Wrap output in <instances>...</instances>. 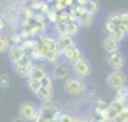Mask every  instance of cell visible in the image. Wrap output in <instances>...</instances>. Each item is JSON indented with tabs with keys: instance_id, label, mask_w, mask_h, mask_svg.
<instances>
[{
	"instance_id": "cell-1",
	"label": "cell",
	"mask_w": 128,
	"mask_h": 122,
	"mask_svg": "<svg viewBox=\"0 0 128 122\" xmlns=\"http://www.w3.org/2000/svg\"><path fill=\"white\" fill-rule=\"evenodd\" d=\"M63 88L71 97H84V94L87 92V82L86 80L70 75L63 81Z\"/></svg>"
},
{
	"instance_id": "cell-2",
	"label": "cell",
	"mask_w": 128,
	"mask_h": 122,
	"mask_svg": "<svg viewBox=\"0 0 128 122\" xmlns=\"http://www.w3.org/2000/svg\"><path fill=\"white\" fill-rule=\"evenodd\" d=\"M33 64H34V61L30 58V55L24 54L22 58H18L17 61H13V63H12V70H13V72H16L17 77L26 80V78L30 75Z\"/></svg>"
},
{
	"instance_id": "cell-3",
	"label": "cell",
	"mask_w": 128,
	"mask_h": 122,
	"mask_svg": "<svg viewBox=\"0 0 128 122\" xmlns=\"http://www.w3.org/2000/svg\"><path fill=\"white\" fill-rule=\"evenodd\" d=\"M91 72H92L91 63L86 57H82L81 60L71 64V75H74V77H78L81 80H87L91 75Z\"/></svg>"
},
{
	"instance_id": "cell-4",
	"label": "cell",
	"mask_w": 128,
	"mask_h": 122,
	"mask_svg": "<svg viewBox=\"0 0 128 122\" xmlns=\"http://www.w3.org/2000/svg\"><path fill=\"white\" fill-rule=\"evenodd\" d=\"M48 72L54 81H64L66 78H68L71 75V65L64 60H60L56 65H53L51 71Z\"/></svg>"
},
{
	"instance_id": "cell-5",
	"label": "cell",
	"mask_w": 128,
	"mask_h": 122,
	"mask_svg": "<svg viewBox=\"0 0 128 122\" xmlns=\"http://www.w3.org/2000/svg\"><path fill=\"white\" fill-rule=\"evenodd\" d=\"M105 84L110 87L111 90H118L121 87L127 85V74L122 70L118 71H111L107 77H105Z\"/></svg>"
},
{
	"instance_id": "cell-6",
	"label": "cell",
	"mask_w": 128,
	"mask_h": 122,
	"mask_svg": "<svg viewBox=\"0 0 128 122\" xmlns=\"http://www.w3.org/2000/svg\"><path fill=\"white\" fill-rule=\"evenodd\" d=\"M36 114H37V105L32 101L22 102L17 109V117L22 118L26 122H33V119L36 118Z\"/></svg>"
},
{
	"instance_id": "cell-7",
	"label": "cell",
	"mask_w": 128,
	"mask_h": 122,
	"mask_svg": "<svg viewBox=\"0 0 128 122\" xmlns=\"http://www.w3.org/2000/svg\"><path fill=\"white\" fill-rule=\"evenodd\" d=\"M105 61H107V65L111 68V71H118V70H122L125 65V55L120 50L111 51V53H107Z\"/></svg>"
},
{
	"instance_id": "cell-8",
	"label": "cell",
	"mask_w": 128,
	"mask_h": 122,
	"mask_svg": "<svg viewBox=\"0 0 128 122\" xmlns=\"http://www.w3.org/2000/svg\"><path fill=\"white\" fill-rule=\"evenodd\" d=\"M82 57H84V53H82V50L78 47L77 44H76V45H71V47H67V48L64 50L63 55H61V60L67 61V63L71 65V64H74L76 61L81 60Z\"/></svg>"
},
{
	"instance_id": "cell-9",
	"label": "cell",
	"mask_w": 128,
	"mask_h": 122,
	"mask_svg": "<svg viewBox=\"0 0 128 122\" xmlns=\"http://www.w3.org/2000/svg\"><path fill=\"white\" fill-rule=\"evenodd\" d=\"M47 72H48V68H47L46 63H34L32 67V71H30V75L28 77L33 78V80H40L41 77H44Z\"/></svg>"
},
{
	"instance_id": "cell-10",
	"label": "cell",
	"mask_w": 128,
	"mask_h": 122,
	"mask_svg": "<svg viewBox=\"0 0 128 122\" xmlns=\"http://www.w3.org/2000/svg\"><path fill=\"white\" fill-rule=\"evenodd\" d=\"M120 23H121V20H120L118 11L111 13L110 16L107 17L105 23H104V30H105V33H107V34H111V33H112L115 28H117V26H118Z\"/></svg>"
},
{
	"instance_id": "cell-11",
	"label": "cell",
	"mask_w": 128,
	"mask_h": 122,
	"mask_svg": "<svg viewBox=\"0 0 128 122\" xmlns=\"http://www.w3.org/2000/svg\"><path fill=\"white\" fill-rule=\"evenodd\" d=\"M37 100L40 102H51L54 100V90L53 88H44V87H40V90L37 91L36 94Z\"/></svg>"
},
{
	"instance_id": "cell-12",
	"label": "cell",
	"mask_w": 128,
	"mask_h": 122,
	"mask_svg": "<svg viewBox=\"0 0 128 122\" xmlns=\"http://www.w3.org/2000/svg\"><path fill=\"white\" fill-rule=\"evenodd\" d=\"M102 47H104L105 53H111V51H117L121 48V43L117 41L114 37H111L110 34H107L102 40Z\"/></svg>"
},
{
	"instance_id": "cell-13",
	"label": "cell",
	"mask_w": 128,
	"mask_h": 122,
	"mask_svg": "<svg viewBox=\"0 0 128 122\" xmlns=\"http://www.w3.org/2000/svg\"><path fill=\"white\" fill-rule=\"evenodd\" d=\"M37 45H38V40H37V37H32V38H24L22 43H20V47H22V50L24 51V54L26 55H30L33 51L37 48Z\"/></svg>"
},
{
	"instance_id": "cell-14",
	"label": "cell",
	"mask_w": 128,
	"mask_h": 122,
	"mask_svg": "<svg viewBox=\"0 0 128 122\" xmlns=\"http://www.w3.org/2000/svg\"><path fill=\"white\" fill-rule=\"evenodd\" d=\"M110 36L114 37L117 41L121 43L125 37H128V23H120L118 26H117V28L111 33Z\"/></svg>"
},
{
	"instance_id": "cell-15",
	"label": "cell",
	"mask_w": 128,
	"mask_h": 122,
	"mask_svg": "<svg viewBox=\"0 0 128 122\" xmlns=\"http://www.w3.org/2000/svg\"><path fill=\"white\" fill-rule=\"evenodd\" d=\"M57 43L66 50L67 47H71V45L77 44V38L74 36H71V34H68V33H63V34H60L57 37Z\"/></svg>"
},
{
	"instance_id": "cell-16",
	"label": "cell",
	"mask_w": 128,
	"mask_h": 122,
	"mask_svg": "<svg viewBox=\"0 0 128 122\" xmlns=\"http://www.w3.org/2000/svg\"><path fill=\"white\" fill-rule=\"evenodd\" d=\"M125 107H127V105H122L121 102H118V101H115V100L110 101V102H108V107H107V111H108V119L112 121L115 115H117L118 112H121Z\"/></svg>"
},
{
	"instance_id": "cell-17",
	"label": "cell",
	"mask_w": 128,
	"mask_h": 122,
	"mask_svg": "<svg viewBox=\"0 0 128 122\" xmlns=\"http://www.w3.org/2000/svg\"><path fill=\"white\" fill-rule=\"evenodd\" d=\"M60 60H61V57H60V54L57 53L56 50H47L43 53V61L47 64V65H56V64L58 63Z\"/></svg>"
},
{
	"instance_id": "cell-18",
	"label": "cell",
	"mask_w": 128,
	"mask_h": 122,
	"mask_svg": "<svg viewBox=\"0 0 128 122\" xmlns=\"http://www.w3.org/2000/svg\"><path fill=\"white\" fill-rule=\"evenodd\" d=\"M77 23L78 26L81 28H87V27H91L92 23H94V16H92L91 13H84L81 14V16H78L77 17Z\"/></svg>"
},
{
	"instance_id": "cell-19",
	"label": "cell",
	"mask_w": 128,
	"mask_h": 122,
	"mask_svg": "<svg viewBox=\"0 0 128 122\" xmlns=\"http://www.w3.org/2000/svg\"><path fill=\"white\" fill-rule=\"evenodd\" d=\"M114 100L121 102L122 105L128 104V85H124V87H121V88H118V90H115Z\"/></svg>"
},
{
	"instance_id": "cell-20",
	"label": "cell",
	"mask_w": 128,
	"mask_h": 122,
	"mask_svg": "<svg viewBox=\"0 0 128 122\" xmlns=\"http://www.w3.org/2000/svg\"><path fill=\"white\" fill-rule=\"evenodd\" d=\"M7 55H9V60L13 63V61H17L18 58H22L24 55V51L22 50L20 45H14V47H9L7 50Z\"/></svg>"
},
{
	"instance_id": "cell-21",
	"label": "cell",
	"mask_w": 128,
	"mask_h": 122,
	"mask_svg": "<svg viewBox=\"0 0 128 122\" xmlns=\"http://www.w3.org/2000/svg\"><path fill=\"white\" fill-rule=\"evenodd\" d=\"M6 38H7V44L9 47H14V45H20V43L23 41V38L20 37L17 31H10L9 34H6Z\"/></svg>"
},
{
	"instance_id": "cell-22",
	"label": "cell",
	"mask_w": 128,
	"mask_h": 122,
	"mask_svg": "<svg viewBox=\"0 0 128 122\" xmlns=\"http://www.w3.org/2000/svg\"><path fill=\"white\" fill-rule=\"evenodd\" d=\"M86 7H87L88 13H91L92 16H96V14L100 13L101 3H100V0H87V4H86Z\"/></svg>"
},
{
	"instance_id": "cell-23",
	"label": "cell",
	"mask_w": 128,
	"mask_h": 122,
	"mask_svg": "<svg viewBox=\"0 0 128 122\" xmlns=\"http://www.w3.org/2000/svg\"><path fill=\"white\" fill-rule=\"evenodd\" d=\"M80 30H81V27L78 26L77 21H68L66 24V33H68V34H71L74 37H77L80 34Z\"/></svg>"
},
{
	"instance_id": "cell-24",
	"label": "cell",
	"mask_w": 128,
	"mask_h": 122,
	"mask_svg": "<svg viewBox=\"0 0 128 122\" xmlns=\"http://www.w3.org/2000/svg\"><path fill=\"white\" fill-rule=\"evenodd\" d=\"M26 87H27V90L32 92V94H36L37 91L40 90V82L37 81V80H33V78L27 77L26 78Z\"/></svg>"
},
{
	"instance_id": "cell-25",
	"label": "cell",
	"mask_w": 128,
	"mask_h": 122,
	"mask_svg": "<svg viewBox=\"0 0 128 122\" xmlns=\"http://www.w3.org/2000/svg\"><path fill=\"white\" fill-rule=\"evenodd\" d=\"M38 82H40V85L44 87V88H53V87H54V80L51 78L50 72H47L44 77H41L40 80H38Z\"/></svg>"
},
{
	"instance_id": "cell-26",
	"label": "cell",
	"mask_w": 128,
	"mask_h": 122,
	"mask_svg": "<svg viewBox=\"0 0 128 122\" xmlns=\"http://www.w3.org/2000/svg\"><path fill=\"white\" fill-rule=\"evenodd\" d=\"M46 20H47V23H50L51 26H53V24H56V23L58 21V11L53 9V6H51V9L47 11Z\"/></svg>"
},
{
	"instance_id": "cell-27",
	"label": "cell",
	"mask_w": 128,
	"mask_h": 122,
	"mask_svg": "<svg viewBox=\"0 0 128 122\" xmlns=\"http://www.w3.org/2000/svg\"><path fill=\"white\" fill-rule=\"evenodd\" d=\"M74 118L76 117L71 112H64V111H61L58 114L57 119H56V122H74Z\"/></svg>"
},
{
	"instance_id": "cell-28",
	"label": "cell",
	"mask_w": 128,
	"mask_h": 122,
	"mask_svg": "<svg viewBox=\"0 0 128 122\" xmlns=\"http://www.w3.org/2000/svg\"><path fill=\"white\" fill-rule=\"evenodd\" d=\"M33 16H34V11L32 10V7L28 4H22V7H20V17L33 18Z\"/></svg>"
},
{
	"instance_id": "cell-29",
	"label": "cell",
	"mask_w": 128,
	"mask_h": 122,
	"mask_svg": "<svg viewBox=\"0 0 128 122\" xmlns=\"http://www.w3.org/2000/svg\"><path fill=\"white\" fill-rule=\"evenodd\" d=\"M12 84V80H10L9 74H0V88L2 90H7Z\"/></svg>"
},
{
	"instance_id": "cell-30",
	"label": "cell",
	"mask_w": 128,
	"mask_h": 122,
	"mask_svg": "<svg viewBox=\"0 0 128 122\" xmlns=\"http://www.w3.org/2000/svg\"><path fill=\"white\" fill-rule=\"evenodd\" d=\"M44 0H33L32 3H30V7H32V10L34 11V13H40L41 9H43V6H44Z\"/></svg>"
},
{
	"instance_id": "cell-31",
	"label": "cell",
	"mask_w": 128,
	"mask_h": 122,
	"mask_svg": "<svg viewBox=\"0 0 128 122\" xmlns=\"http://www.w3.org/2000/svg\"><path fill=\"white\" fill-rule=\"evenodd\" d=\"M70 11L76 16V17H78V16H81V14L87 13V7L86 6H78V4H74L71 9H70Z\"/></svg>"
},
{
	"instance_id": "cell-32",
	"label": "cell",
	"mask_w": 128,
	"mask_h": 122,
	"mask_svg": "<svg viewBox=\"0 0 128 122\" xmlns=\"http://www.w3.org/2000/svg\"><path fill=\"white\" fill-rule=\"evenodd\" d=\"M127 118H128V107H125L121 112H118L117 115H115L112 121H115V122H125L127 121Z\"/></svg>"
},
{
	"instance_id": "cell-33",
	"label": "cell",
	"mask_w": 128,
	"mask_h": 122,
	"mask_svg": "<svg viewBox=\"0 0 128 122\" xmlns=\"http://www.w3.org/2000/svg\"><path fill=\"white\" fill-rule=\"evenodd\" d=\"M7 50H9V44H7L6 34H0V54H6Z\"/></svg>"
},
{
	"instance_id": "cell-34",
	"label": "cell",
	"mask_w": 128,
	"mask_h": 122,
	"mask_svg": "<svg viewBox=\"0 0 128 122\" xmlns=\"http://www.w3.org/2000/svg\"><path fill=\"white\" fill-rule=\"evenodd\" d=\"M88 122H108L105 118H102V117H97V115H88Z\"/></svg>"
},
{
	"instance_id": "cell-35",
	"label": "cell",
	"mask_w": 128,
	"mask_h": 122,
	"mask_svg": "<svg viewBox=\"0 0 128 122\" xmlns=\"http://www.w3.org/2000/svg\"><path fill=\"white\" fill-rule=\"evenodd\" d=\"M118 14H120V20H121V23H128V10L127 9L120 10Z\"/></svg>"
},
{
	"instance_id": "cell-36",
	"label": "cell",
	"mask_w": 128,
	"mask_h": 122,
	"mask_svg": "<svg viewBox=\"0 0 128 122\" xmlns=\"http://www.w3.org/2000/svg\"><path fill=\"white\" fill-rule=\"evenodd\" d=\"M6 30H7V21L3 17H0V34H4Z\"/></svg>"
},
{
	"instance_id": "cell-37",
	"label": "cell",
	"mask_w": 128,
	"mask_h": 122,
	"mask_svg": "<svg viewBox=\"0 0 128 122\" xmlns=\"http://www.w3.org/2000/svg\"><path fill=\"white\" fill-rule=\"evenodd\" d=\"M63 3H64V6H66V9L70 10L74 6V0H63Z\"/></svg>"
},
{
	"instance_id": "cell-38",
	"label": "cell",
	"mask_w": 128,
	"mask_h": 122,
	"mask_svg": "<svg viewBox=\"0 0 128 122\" xmlns=\"http://www.w3.org/2000/svg\"><path fill=\"white\" fill-rule=\"evenodd\" d=\"M74 122H88V118L84 117V115H78V117L74 118Z\"/></svg>"
},
{
	"instance_id": "cell-39",
	"label": "cell",
	"mask_w": 128,
	"mask_h": 122,
	"mask_svg": "<svg viewBox=\"0 0 128 122\" xmlns=\"http://www.w3.org/2000/svg\"><path fill=\"white\" fill-rule=\"evenodd\" d=\"M74 4H78V6H86V4H87V0H74Z\"/></svg>"
},
{
	"instance_id": "cell-40",
	"label": "cell",
	"mask_w": 128,
	"mask_h": 122,
	"mask_svg": "<svg viewBox=\"0 0 128 122\" xmlns=\"http://www.w3.org/2000/svg\"><path fill=\"white\" fill-rule=\"evenodd\" d=\"M18 1H20L22 4H30V3H32L33 0H18Z\"/></svg>"
},
{
	"instance_id": "cell-41",
	"label": "cell",
	"mask_w": 128,
	"mask_h": 122,
	"mask_svg": "<svg viewBox=\"0 0 128 122\" xmlns=\"http://www.w3.org/2000/svg\"><path fill=\"white\" fill-rule=\"evenodd\" d=\"M12 122H26V121H23V119H22V118L16 117V118H13V119H12Z\"/></svg>"
},
{
	"instance_id": "cell-42",
	"label": "cell",
	"mask_w": 128,
	"mask_h": 122,
	"mask_svg": "<svg viewBox=\"0 0 128 122\" xmlns=\"http://www.w3.org/2000/svg\"><path fill=\"white\" fill-rule=\"evenodd\" d=\"M44 1H46V3H48V4H53V3H54V0H44Z\"/></svg>"
},
{
	"instance_id": "cell-43",
	"label": "cell",
	"mask_w": 128,
	"mask_h": 122,
	"mask_svg": "<svg viewBox=\"0 0 128 122\" xmlns=\"http://www.w3.org/2000/svg\"><path fill=\"white\" fill-rule=\"evenodd\" d=\"M2 16H3V13H2V9H0V17H2Z\"/></svg>"
},
{
	"instance_id": "cell-44",
	"label": "cell",
	"mask_w": 128,
	"mask_h": 122,
	"mask_svg": "<svg viewBox=\"0 0 128 122\" xmlns=\"http://www.w3.org/2000/svg\"><path fill=\"white\" fill-rule=\"evenodd\" d=\"M125 122H128V118H127V121H125Z\"/></svg>"
},
{
	"instance_id": "cell-45",
	"label": "cell",
	"mask_w": 128,
	"mask_h": 122,
	"mask_svg": "<svg viewBox=\"0 0 128 122\" xmlns=\"http://www.w3.org/2000/svg\"><path fill=\"white\" fill-rule=\"evenodd\" d=\"M110 122H115V121H110Z\"/></svg>"
},
{
	"instance_id": "cell-46",
	"label": "cell",
	"mask_w": 128,
	"mask_h": 122,
	"mask_svg": "<svg viewBox=\"0 0 128 122\" xmlns=\"http://www.w3.org/2000/svg\"><path fill=\"white\" fill-rule=\"evenodd\" d=\"M127 107H128V104H127Z\"/></svg>"
}]
</instances>
